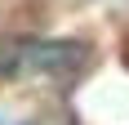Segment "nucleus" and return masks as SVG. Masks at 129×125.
Segmentation results:
<instances>
[{
    "label": "nucleus",
    "instance_id": "f257e3e1",
    "mask_svg": "<svg viewBox=\"0 0 129 125\" xmlns=\"http://www.w3.org/2000/svg\"><path fill=\"white\" fill-rule=\"evenodd\" d=\"M93 54L71 40H5L0 45V72H45V76H71L80 67H89Z\"/></svg>",
    "mask_w": 129,
    "mask_h": 125
}]
</instances>
